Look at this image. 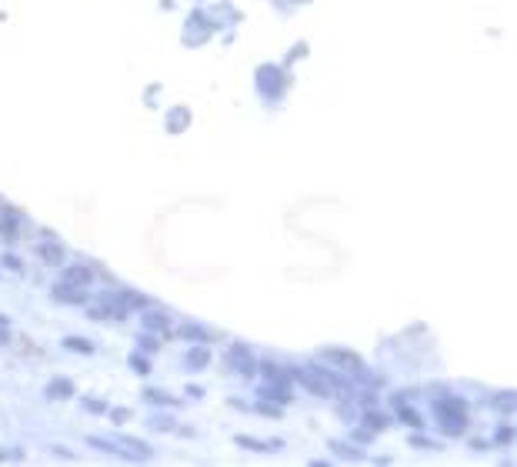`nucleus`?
I'll use <instances>...</instances> for the list:
<instances>
[{
    "label": "nucleus",
    "mask_w": 517,
    "mask_h": 467,
    "mask_svg": "<svg viewBox=\"0 0 517 467\" xmlns=\"http://www.w3.org/2000/svg\"><path fill=\"white\" fill-rule=\"evenodd\" d=\"M130 367H134L137 374H147V370H151V367H147V361H144V357H137V354L130 357Z\"/></svg>",
    "instance_id": "a211bd4d"
},
{
    "label": "nucleus",
    "mask_w": 517,
    "mask_h": 467,
    "mask_svg": "<svg viewBox=\"0 0 517 467\" xmlns=\"http://www.w3.org/2000/svg\"><path fill=\"white\" fill-rule=\"evenodd\" d=\"M231 364H234V370H240V374H254V361H251V354L244 347H234L231 351Z\"/></svg>",
    "instance_id": "0eeeda50"
},
{
    "label": "nucleus",
    "mask_w": 517,
    "mask_h": 467,
    "mask_svg": "<svg viewBox=\"0 0 517 467\" xmlns=\"http://www.w3.org/2000/svg\"><path fill=\"white\" fill-rule=\"evenodd\" d=\"M121 444L124 447H130V454H137V457H151V447L144 441H134V438H121Z\"/></svg>",
    "instance_id": "f8f14e48"
},
{
    "label": "nucleus",
    "mask_w": 517,
    "mask_h": 467,
    "mask_svg": "<svg viewBox=\"0 0 517 467\" xmlns=\"http://www.w3.org/2000/svg\"><path fill=\"white\" fill-rule=\"evenodd\" d=\"M434 414H438L440 427H444L447 434H461V431H464V401H457V397H440V401H434Z\"/></svg>",
    "instance_id": "f03ea898"
},
{
    "label": "nucleus",
    "mask_w": 517,
    "mask_h": 467,
    "mask_svg": "<svg viewBox=\"0 0 517 467\" xmlns=\"http://www.w3.org/2000/svg\"><path fill=\"white\" fill-rule=\"evenodd\" d=\"M37 257L44 260V264H53V267H64V260H67V251L57 244V240H44L40 247H37Z\"/></svg>",
    "instance_id": "39448f33"
},
{
    "label": "nucleus",
    "mask_w": 517,
    "mask_h": 467,
    "mask_svg": "<svg viewBox=\"0 0 517 467\" xmlns=\"http://www.w3.org/2000/svg\"><path fill=\"white\" fill-rule=\"evenodd\" d=\"M53 301H60V304H84L87 301V287H71L60 281V287H53Z\"/></svg>",
    "instance_id": "423d86ee"
},
{
    "label": "nucleus",
    "mask_w": 517,
    "mask_h": 467,
    "mask_svg": "<svg viewBox=\"0 0 517 467\" xmlns=\"http://www.w3.org/2000/svg\"><path fill=\"white\" fill-rule=\"evenodd\" d=\"M414 447H424V451H427V447H431V451H434V447H438V444H434V441H424V438H414Z\"/></svg>",
    "instance_id": "4be33fe9"
},
{
    "label": "nucleus",
    "mask_w": 517,
    "mask_h": 467,
    "mask_svg": "<svg viewBox=\"0 0 517 467\" xmlns=\"http://www.w3.org/2000/svg\"><path fill=\"white\" fill-rule=\"evenodd\" d=\"M47 394H51V397H60V401H64V397H71V394H74V384H71V381H64V377H60V381H51Z\"/></svg>",
    "instance_id": "9b49d317"
},
{
    "label": "nucleus",
    "mask_w": 517,
    "mask_h": 467,
    "mask_svg": "<svg viewBox=\"0 0 517 467\" xmlns=\"http://www.w3.org/2000/svg\"><path fill=\"white\" fill-rule=\"evenodd\" d=\"M0 233H3L7 240L21 237V233H17V214H14V210H3V224H0Z\"/></svg>",
    "instance_id": "9d476101"
},
{
    "label": "nucleus",
    "mask_w": 517,
    "mask_h": 467,
    "mask_svg": "<svg viewBox=\"0 0 517 467\" xmlns=\"http://www.w3.org/2000/svg\"><path fill=\"white\" fill-rule=\"evenodd\" d=\"M127 411H114V420H117V424H124V420H127Z\"/></svg>",
    "instance_id": "5701e85b"
},
{
    "label": "nucleus",
    "mask_w": 517,
    "mask_h": 467,
    "mask_svg": "<svg viewBox=\"0 0 517 467\" xmlns=\"http://www.w3.org/2000/svg\"><path fill=\"white\" fill-rule=\"evenodd\" d=\"M64 344H67L71 351H84V354H90V344H87V340H80V338H67Z\"/></svg>",
    "instance_id": "dca6fc26"
},
{
    "label": "nucleus",
    "mask_w": 517,
    "mask_h": 467,
    "mask_svg": "<svg viewBox=\"0 0 517 467\" xmlns=\"http://www.w3.org/2000/svg\"><path fill=\"white\" fill-rule=\"evenodd\" d=\"M207 364H210V354H207V347H194V351L187 354V367H190V370H204Z\"/></svg>",
    "instance_id": "1a4fd4ad"
},
{
    "label": "nucleus",
    "mask_w": 517,
    "mask_h": 467,
    "mask_svg": "<svg viewBox=\"0 0 517 467\" xmlns=\"http://www.w3.org/2000/svg\"><path fill=\"white\" fill-rule=\"evenodd\" d=\"M7 324H10V320H7V317L0 314V334H7Z\"/></svg>",
    "instance_id": "b1692460"
},
{
    "label": "nucleus",
    "mask_w": 517,
    "mask_h": 467,
    "mask_svg": "<svg viewBox=\"0 0 517 467\" xmlns=\"http://www.w3.org/2000/svg\"><path fill=\"white\" fill-rule=\"evenodd\" d=\"M260 394H264V397H274V401H281V404H287V401H290L287 388H264Z\"/></svg>",
    "instance_id": "4468645a"
},
{
    "label": "nucleus",
    "mask_w": 517,
    "mask_h": 467,
    "mask_svg": "<svg viewBox=\"0 0 517 467\" xmlns=\"http://www.w3.org/2000/svg\"><path fill=\"white\" fill-rule=\"evenodd\" d=\"M264 377H267V381H281L284 374L277 370V364H264Z\"/></svg>",
    "instance_id": "f3484780"
},
{
    "label": "nucleus",
    "mask_w": 517,
    "mask_h": 467,
    "mask_svg": "<svg viewBox=\"0 0 517 467\" xmlns=\"http://www.w3.org/2000/svg\"><path fill=\"white\" fill-rule=\"evenodd\" d=\"M317 357L324 364H334L340 370H351V374H361L364 370V361L354 354V351H344V347H320Z\"/></svg>",
    "instance_id": "7ed1b4c3"
},
{
    "label": "nucleus",
    "mask_w": 517,
    "mask_h": 467,
    "mask_svg": "<svg viewBox=\"0 0 517 467\" xmlns=\"http://www.w3.org/2000/svg\"><path fill=\"white\" fill-rule=\"evenodd\" d=\"M144 324H147L151 331H164V327H167V317H160V314H144Z\"/></svg>",
    "instance_id": "ddd939ff"
},
{
    "label": "nucleus",
    "mask_w": 517,
    "mask_h": 467,
    "mask_svg": "<svg viewBox=\"0 0 517 467\" xmlns=\"http://www.w3.org/2000/svg\"><path fill=\"white\" fill-rule=\"evenodd\" d=\"M240 447H251V451H281V441H257V438H237Z\"/></svg>",
    "instance_id": "6e6552de"
},
{
    "label": "nucleus",
    "mask_w": 517,
    "mask_h": 467,
    "mask_svg": "<svg viewBox=\"0 0 517 467\" xmlns=\"http://www.w3.org/2000/svg\"><path fill=\"white\" fill-rule=\"evenodd\" d=\"M124 301H127L130 307H140V304H147V301H144L140 294H130V290H127V294H124Z\"/></svg>",
    "instance_id": "aec40b11"
},
{
    "label": "nucleus",
    "mask_w": 517,
    "mask_h": 467,
    "mask_svg": "<svg viewBox=\"0 0 517 467\" xmlns=\"http://www.w3.org/2000/svg\"><path fill=\"white\" fill-rule=\"evenodd\" d=\"M0 207H3V201H0Z\"/></svg>",
    "instance_id": "393cba45"
},
{
    "label": "nucleus",
    "mask_w": 517,
    "mask_h": 467,
    "mask_svg": "<svg viewBox=\"0 0 517 467\" xmlns=\"http://www.w3.org/2000/svg\"><path fill=\"white\" fill-rule=\"evenodd\" d=\"M184 338H194V340H204V331H197V327H190V324H187V327H184Z\"/></svg>",
    "instance_id": "412c9836"
},
{
    "label": "nucleus",
    "mask_w": 517,
    "mask_h": 467,
    "mask_svg": "<svg viewBox=\"0 0 517 467\" xmlns=\"http://www.w3.org/2000/svg\"><path fill=\"white\" fill-rule=\"evenodd\" d=\"M364 420H367L370 427H377V431H381V427L388 424V417H384V414H367V417H364Z\"/></svg>",
    "instance_id": "6ab92c4d"
},
{
    "label": "nucleus",
    "mask_w": 517,
    "mask_h": 467,
    "mask_svg": "<svg viewBox=\"0 0 517 467\" xmlns=\"http://www.w3.org/2000/svg\"><path fill=\"white\" fill-rule=\"evenodd\" d=\"M294 377H297L310 394H317V397H331L334 390H344V384L337 381L331 370H324V367H297Z\"/></svg>",
    "instance_id": "f257e3e1"
},
{
    "label": "nucleus",
    "mask_w": 517,
    "mask_h": 467,
    "mask_svg": "<svg viewBox=\"0 0 517 467\" xmlns=\"http://www.w3.org/2000/svg\"><path fill=\"white\" fill-rule=\"evenodd\" d=\"M64 284H71V287H90V284H94V270H90L87 264H71V267H64Z\"/></svg>",
    "instance_id": "20e7f679"
},
{
    "label": "nucleus",
    "mask_w": 517,
    "mask_h": 467,
    "mask_svg": "<svg viewBox=\"0 0 517 467\" xmlns=\"http://www.w3.org/2000/svg\"><path fill=\"white\" fill-rule=\"evenodd\" d=\"M401 420H404V424H411V427H420V424H424V420L414 414L411 407H404V404H401Z\"/></svg>",
    "instance_id": "2eb2a0df"
}]
</instances>
